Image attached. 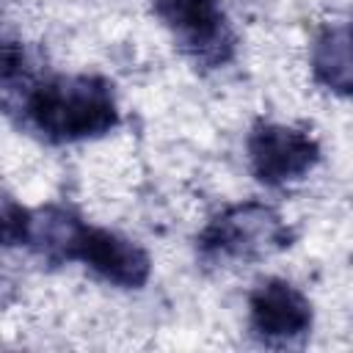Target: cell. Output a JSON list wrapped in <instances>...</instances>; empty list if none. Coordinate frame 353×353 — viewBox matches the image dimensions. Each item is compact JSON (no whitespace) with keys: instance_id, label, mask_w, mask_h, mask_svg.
<instances>
[{"instance_id":"7a4b0ae2","label":"cell","mask_w":353,"mask_h":353,"mask_svg":"<svg viewBox=\"0 0 353 353\" xmlns=\"http://www.w3.org/2000/svg\"><path fill=\"white\" fill-rule=\"evenodd\" d=\"M295 243V229L265 201H240L207 221L196 245L204 259H265Z\"/></svg>"},{"instance_id":"277c9868","label":"cell","mask_w":353,"mask_h":353,"mask_svg":"<svg viewBox=\"0 0 353 353\" xmlns=\"http://www.w3.org/2000/svg\"><path fill=\"white\" fill-rule=\"evenodd\" d=\"M251 174L270 188L303 179L320 163V143L306 130L256 121L245 141Z\"/></svg>"},{"instance_id":"6da1fadb","label":"cell","mask_w":353,"mask_h":353,"mask_svg":"<svg viewBox=\"0 0 353 353\" xmlns=\"http://www.w3.org/2000/svg\"><path fill=\"white\" fill-rule=\"evenodd\" d=\"M22 110L28 124L50 143L102 138L119 124L113 83L99 74H55L33 83Z\"/></svg>"},{"instance_id":"ba28073f","label":"cell","mask_w":353,"mask_h":353,"mask_svg":"<svg viewBox=\"0 0 353 353\" xmlns=\"http://www.w3.org/2000/svg\"><path fill=\"white\" fill-rule=\"evenodd\" d=\"M314 80L339 97H353V33L350 28H325L312 44Z\"/></svg>"},{"instance_id":"5b68a950","label":"cell","mask_w":353,"mask_h":353,"mask_svg":"<svg viewBox=\"0 0 353 353\" xmlns=\"http://www.w3.org/2000/svg\"><path fill=\"white\" fill-rule=\"evenodd\" d=\"M248 320L254 336L268 347L303 345L312 331L309 298L284 279H265L248 295Z\"/></svg>"},{"instance_id":"9c48e42d","label":"cell","mask_w":353,"mask_h":353,"mask_svg":"<svg viewBox=\"0 0 353 353\" xmlns=\"http://www.w3.org/2000/svg\"><path fill=\"white\" fill-rule=\"evenodd\" d=\"M28 229H30V210L17 204L11 196L3 199V243L8 248L25 245L28 243Z\"/></svg>"},{"instance_id":"3957f363","label":"cell","mask_w":353,"mask_h":353,"mask_svg":"<svg viewBox=\"0 0 353 353\" xmlns=\"http://www.w3.org/2000/svg\"><path fill=\"white\" fill-rule=\"evenodd\" d=\"M152 11L196 66L218 69L234 58L237 36L218 0H152Z\"/></svg>"},{"instance_id":"30bf717a","label":"cell","mask_w":353,"mask_h":353,"mask_svg":"<svg viewBox=\"0 0 353 353\" xmlns=\"http://www.w3.org/2000/svg\"><path fill=\"white\" fill-rule=\"evenodd\" d=\"M350 33H353V22H350Z\"/></svg>"},{"instance_id":"8992f818","label":"cell","mask_w":353,"mask_h":353,"mask_svg":"<svg viewBox=\"0 0 353 353\" xmlns=\"http://www.w3.org/2000/svg\"><path fill=\"white\" fill-rule=\"evenodd\" d=\"M74 262L88 265L99 279L121 290H141L152 276V256L138 243L91 223L77 237Z\"/></svg>"},{"instance_id":"52a82bcc","label":"cell","mask_w":353,"mask_h":353,"mask_svg":"<svg viewBox=\"0 0 353 353\" xmlns=\"http://www.w3.org/2000/svg\"><path fill=\"white\" fill-rule=\"evenodd\" d=\"M83 226L85 221L69 207L47 204V207L30 210V229H28L25 245L50 265L74 262V248Z\"/></svg>"}]
</instances>
